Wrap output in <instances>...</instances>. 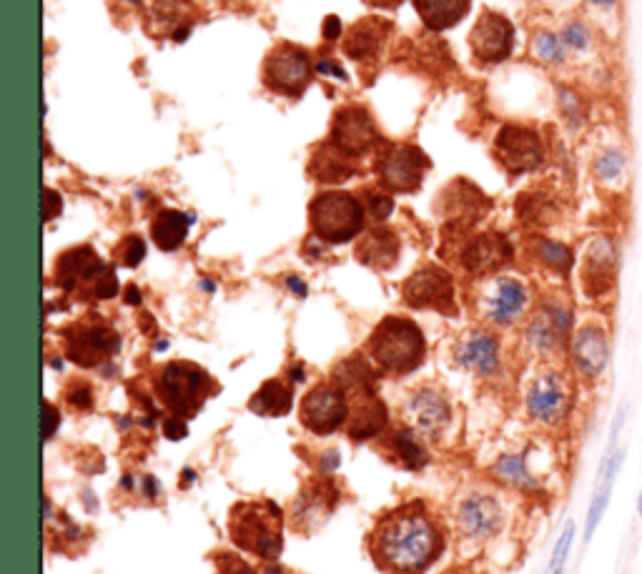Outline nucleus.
Instances as JSON below:
<instances>
[{"label": "nucleus", "mask_w": 642, "mask_h": 574, "mask_svg": "<svg viewBox=\"0 0 642 574\" xmlns=\"http://www.w3.org/2000/svg\"><path fill=\"white\" fill-rule=\"evenodd\" d=\"M369 549L384 572L422 574L442 554L444 537L422 504H407L379 519Z\"/></svg>", "instance_id": "f257e3e1"}, {"label": "nucleus", "mask_w": 642, "mask_h": 574, "mask_svg": "<svg viewBox=\"0 0 642 574\" xmlns=\"http://www.w3.org/2000/svg\"><path fill=\"white\" fill-rule=\"evenodd\" d=\"M374 371L364 359H347L334 369V384L347 392V434L357 442L377 437L387 424V407L374 392Z\"/></svg>", "instance_id": "f03ea898"}, {"label": "nucleus", "mask_w": 642, "mask_h": 574, "mask_svg": "<svg viewBox=\"0 0 642 574\" xmlns=\"http://www.w3.org/2000/svg\"><path fill=\"white\" fill-rule=\"evenodd\" d=\"M229 532L236 547L274 562L284 547V512L269 499L241 502L231 509Z\"/></svg>", "instance_id": "7ed1b4c3"}, {"label": "nucleus", "mask_w": 642, "mask_h": 574, "mask_svg": "<svg viewBox=\"0 0 642 574\" xmlns=\"http://www.w3.org/2000/svg\"><path fill=\"white\" fill-rule=\"evenodd\" d=\"M369 354L387 374L402 376L417 369L427 354V341L422 329L412 319L389 316L374 329L369 339Z\"/></svg>", "instance_id": "20e7f679"}, {"label": "nucleus", "mask_w": 642, "mask_h": 574, "mask_svg": "<svg viewBox=\"0 0 642 574\" xmlns=\"http://www.w3.org/2000/svg\"><path fill=\"white\" fill-rule=\"evenodd\" d=\"M364 209L362 201L344 191H329L311 201L309 221L316 239L327 244H347L364 229Z\"/></svg>", "instance_id": "39448f33"}, {"label": "nucleus", "mask_w": 642, "mask_h": 574, "mask_svg": "<svg viewBox=\"0 0 642 574\" xmlns=\"http://www.w3.org/2000/svg\"><path fill=\"white\" fill-rule=\"evenodd\" d=\"M211 389H214L211 376L189 361H171L158 379V399L181 419L199 412Z\"/></svg>", "instance_id": "423d86ee"}, {"label": "nucleus", "mask_w": 642, "mask_h": 574, "mask_svg": "<svg viewBox=\"0 0 642 574\" xmlns=\"http://www.w3.org/2000/svg\"><path fill=\"white\" fill-rule=\"evenodd\" d=\"M58 284L66 291H81L96 299H111L118 294L116 274L103 264L91 246L66 251L56 264Z\"/></svg>", "instance_id": "0eeeda50"}, {"label": "nucleus", "mask_w": 642, "mask_h": 574, "mask_svg": "<svg viewBox=\"0 0 642 574\" xmlns=\"http://www.w3.org/2000/svg\"><path fill=\"white\" fill-rule=\"evenodd\" d=\"M429 158L422 148L409 143H389L377 158V176L382 186L394 194H414L424 181Z\"/></svg>", "instance_id": "6e6552de"}, {"label": "nucleus", "mask_w": 642, "mask_h": 574, "mask_svg": "<svg viewBox=\"0 0 642 574\" xmlns=\"http://www.w3.org/2000/svg\"><path fill=\"white\" fill-rule=\"evenodd\" d=\"M311 76H314V68H311L306 51L291 43L274 48L264 61V83L281 96H301L309 86Z\"/></svg>", "instance_id": "1a4fd4ad"}, {"label": "nucleus", "mask_w": 642, "mask_h": 574, "mask_svg": "<svg viewBox=\"0 0 642 574\" xmlns=\"http://www.w3.org/2000/svg\"><path fill=\"white\" fill-rule=\"evenodd\" d=\"M299 419L309 432L327 434L337 432L349 419V397L339 384H321L304 397L299 409Z\"/></svg>", "instance_id": "9d476101"}, {"label": "nucleus", "mask_w": 642, "mask_h": 574, "mask_svg": "<svg viewBox=\"0 0 642 574\" xmlns=\"http://www.w3.org/2000/svg\"><path fill=\"white\" fill-rule=\"evenodd\" d=\"M121 349L116 331L103 321L91 319L66 329V354L78 366H98Z\"/></svg>", "instance_id": "9b49d317"}, {"label": "nucleus", "mask_w": 642, "mask_h": 574, "mask_svg": "<svg viewBox=\"0 0 642 574\" xmlns=\"http://www.w3.org/2000/svg\"><path fill=\"white\" fill-rule=\"evenodd\" d=\"M402 296L412 309H434L442 311V314L457 311L452 276L439 266H422L419 271H414L404 281Z\"/></svg>", "instance_id": "f8f14e48"}, {"label": "nucleus", "mask_w": 642, "mask_h": 574, "mask_svg": "<svg viewBox=\"0 0 642 574\" xmlns=\"http://www.w3.org/2000/svg\"><path fill=\"white\" fill-rule=\"evenodd\" d=\"M495 156L505 171L520 176L540 168L545 151H542L540 136L532 128L505 126L495 138Z\"/></svg>", "instance_id": "ddd939ff"}, {"label": "nucleus", "mask_w": 642, "mask_h": 574, "mask_svg": "<svg viewBox=\"0 0 642 574\" xmlns=\"http://www.w3.org/2000/svg\"><path fill=\"white\" fill-rule=\"evenodd\" d=\"M525 404L527 414L535 422L547 424V427L560 424L567 417V412H570V387H567V379L562 374H557V371H545L527 389Z\"/></svg>", "instance_id": "4468645a"}, {"label": "nucleus", "mask_w": 642, "mask_h": 574, "mask_svg": "<svg viewBox=\"0 0 642 574\" xmlns=\"http://www.w3.org/2000/svg\"><path fill=\"white\" fill-rule=\"evenodd\" d=\"M329 141L342 148L347 156H364L379 143V131L374 126L372 116L364 108L349 106L337 111L332 121V136Z\"/></svg>", "instance_id": "2eb2a0df"}, {"label": "nucleus", "mask_w": 642, "mask_h": 574, "mask_svg": "<svg viewBox=\"0 0 642 574\" xmlns=\"http://www.w3.org/2000/svg\"><path fill=\"white\" fill-rule=\"evenodd\" d=\"M469 46L482 63H500L515 48V28L500 13H485L469 33Z\"/></svg>", "instance_id": "dca6fc26"}, {"label": "nucleus", "mask_w": 642, "mask_h": 574, "mask_svg": "<svg viewBox=\"0 0 642 574\" xmlns=\"http://www.w3.org/2000/svg\"><path fill=\"white\" fill-rule=\"evenodd\" d=\"M512 261V244L507 236L490 231V234L472 236L462 244L459 251V264L469 271V274L485 276L495 274L502 266Z\"/></svg>", "instance_id": "f3484780"}, {"label": "nucleus", "mask_w": 642, "mask_h": 574, "mask_svg": "<svg viewBox=\"0 0 642 574\" xmlns=\"http://www.w3.org/2000/svg\"><path fill=\"white\" fill-rule=\"evenodd\" d=\"M339 502V489L332 479H319L311 482L304 492L296 497L294 509H291V519L299 532H314L321 524L327 522L329 514L334 512Z\"/></svg>", "instance_id": "a211bd4d"}, {"label": "nucleus", "mask_w": 642, "mask_h": 574, "mask_svg": "<svg viewBox=\"0 0 642 574\" xmlns=\"http://www.w3.org/2000/svg\"><path fill=\"white\" fill-rule=\"evenodd\" d=\"M485 316L492 324L510 326L520 319V314L527 306V289L522 281L500 276L487 286L485 294Z\"/></svg>", "instance_id": "6ab92c4d"}, {"label": "nucleus", "mask_w": 642, "mask_h": 574, "mask_svg": "<svg viewBox=\"0 0 642 574\" xmlns=\"http://www.w3.org/2000/svg\"><path fill=\"white\" fill-rule=\"evenodd\" d=\"M570 354L572 361H575V369L582 376L597 379L607 369V361H610V339H607L605 329L595 324L582 326L575 334V339H572Z\"/></svg>", "instance_id": "aec40b11"}, {"label": "nucleus", "mask_w": 642, "mask_h": 574, "mask_svg": "<svg viewBox=\"0 0 642 574\" xmlns=\"http://www.w3.org/2000/svg\"><path fill=\"white\" fill-rule=\"evenodd\" d=\"M572 329V314L565 306H545L532 316L530 326H527V341L535 346L540 354H552L560 349L567 341Z\"/></svg>", "instance_id": "412c9836"}, {"label": "nucleus", "mask_w": 642, "mask_h": 574, "mask_svg": "<svg viewBox=\"0 0 642 574\" xmlns=\"http://www.w3.org/2000/svg\"><path fill=\"white\" fill-rule=\"evenodd\" d=\"M409 427L419 437H437L444 427L449 424V404L444 402V397H439L432 389H422L409 399L407 409H404Z\"/></svg>", "instance_id": "4be33fe9"}, {"label": "nucleus", "mask_w": 642, "mask_h": 574, "mask_svg": "<svg viewBox=\"0 0 642 574\" xmlns=\"http://www.w3.org/2000/svg\"><path fill=\"white\" fill-rule=\"evenodd\" d=\"M502 522H505V512H502L500 502L490 494H472L459 507V527L467 537H492V534L500 532Z\"/></svg>", "instance_id": "5701e85b"}, {"label": "nucleus", "mask_w": 642, "mask_h": 574, "mask_svg": "<svg viewBox=\"0 0 642 574\" xmlns=\"http://www.w3.org/2000/svg\"><path fill=\"white\" fill-rule=\"evenodd\" d=\"M444 211L449 216V226H462L469 229L472 224H477L482 216L490 209V199H487L477 186H472L469 181H457L444 191Z\"/></svg>", "instance_id": "b1692460"}, {"label": "nucleus", "mask_w": 642, "mask_h": 574, "mask_svg": "<svg viewBox=\"0 0 642 574\" xmlns=\"http://www.w3.org/2000/svg\"><path fill=\"white\" fill-rule=\"evenodd\" d=\"M454 359L464 369L490 376L500 369V346H497V339L492 334L474 329L459 339L457 349H454Z\"/></svg>", "instance_id": "393cba45"}, {"label": "nucleus", "mask_w": 642, "mask_h": 574, "mask_svg": "<svg viewBox=\"0 0 642 574\" xmlns=\"http://www.w3.org/2000/svg\"><path fill=\"white\" fill-rule=\"evenodd\" d=\"M389 31H392V23L384 21V18H364L349 28L347 38H344V53L354 61H372L382 53Z\"/></svg>", "instance_id": "a878e982"}, {"label": "nucleus", "mask_w": 642, "mask_h": 574, "mask_svg": "<svg viewBox=\"0 0 642 574\" xmlns=\"http://www.w3.org/2000/svg\"><path fill=\"white\" fill-rule=\"evenodd\" d=\"M582 284L590 296H602L612 289V284H615V246L610 239H597L590 244Z\"/></svg>", "instance_id": "bb28decb"}, {"label": "nucleus", "mask_w": 642, "mask_h": 574, "mask_svg": "<svg viewBox=\"0 0 642 574\" xmlns=\"http://www.w3.org/2000/svg\"><path fill=\"white\" fill-rule=\"evenodd\" d=\"M399 239L392 229L387 226H377V229L367 231L357 244V259L369 269L387 271L399 261Z\"/></svg>", "instance_id": "cd10ccee"}, {"label": "nucleus", "mask_w": 642, "mask_h": 574, "mask_svg": "<svg viewBox=\"0 0 642 574\" xmlns=\"http://www.w3.org/2000/svg\"><path fill=\"white\" fill-rule=\"evenodd\" d=\"M354 171H357V166L352 163V156H347V153L334 146L332 141L321 143V146L311 153L309 173L316 181L344 183L347 178L354 176Z\"/></svg>", "instance_id": "c85d7f7f"}, {"label": "nucleus", "mask_w": 642, "mask_h": 574, "mask_svg": "<svg viewBox=\"0 0 642 574\" xmlns=\"http://www.w3.org/2000/svg\"><path fill=\"white\" fill-rule=\"evenodd\" d=\"M472 0H414L419 18L429 31H447L469 13Z\"/></svg>", "instance_id": "c756f323"}, {"label": "nucleus", "mask_w": 642, "mask_h": 574, "mask_svg": "<svg viewBox=\"0 0 642 574\" xmlns=\"http://www.w3.org/2000/svg\"><path fill=\"white\" fill-rule=\"evenodd\" d=\"M189 226H191V216L181 214V211L164 209V211H158V216L153 219L151 236L161 251H176L186 241Z\"/></svg>", "instance_id": "7c9ffc66"}, {"label": "nucleus", "mask_w": 642, "mask_h": 574, "mask_svg": "<svg viewBox=\"0 0 642 574\" xmlns=\"http://www.w3.org/2000/svg\"><path fill=\"white\" fill-rule=\"evenodd\" d=\"M291 402H294V394H291V387L281 379H269L259 392L251 397L249 409L259 417H284L291 409Z\"/></svg>", "instance_id": "2f4dec72"}, {"label": "nucleus", "mask_w": 642, "mask_h": 574, "mask_svg": "<svg viewBox=\"0 0 642 574\" xmlns=\"http://www.w3.org/2000/svg\"><path fill=\"white\" fill-rule=\"evenodd\" d=\"M389 442H392L394 457H397V462L402 464V467L422 469L424 464H427V452H424V447L419 444L417 434H414L412 429H402V432L394 434Z\"/></svg>", "instance_id": "473e14b6"}, {"label": "nucleus", "mask_w": 642, "mask_h": 574, "mask_svg": "<svg viewBox=\"0 0 642 574\" xmlns=\"http://www.w3.org/2000/svg\"><path fill=\"white\" fill-rule=\"evenodd\" d=\"M492 472H495L497 477L505 479L507 484H512V487H517V489H527V492L537 489L535 477L530 474L525 457H520V454H507V457H502L500 462H495Z\"/></svg>", "instance_id": "72a5a7b5"}, {"label": "nucleus", "mask_w": 642, "mask_h": 574, "mask_svg": "<svg viewBox=\"0 0 642 574\" xmlns=\"http://www.w3.org/2000/svg\"><path fill=\"white\" fill-rule=\"evenodd\" d=\"M535 254L547 269L557 271V274H567L575 264V256H572L570 246L560 244V241L552 239H535Z\"/></svg>", "instance_id": "f704fd0d"}, {"label": "nucleus", "mask_w": 642, "mask_h": 574, "mask_svg": "<svg viewBox=\"0 0 642 574\" xmlns=\"http://www.w3.org/2000/svg\"><path fill=\"white\" fill-rule=\"evenodd\" d=\"M517 211H520V219L530 221V224H550L555 206L542 199V194H527L517 201Z\"/></svg>", "instance_id": "c9c22d12"}, {"label": "nucleus", "mask_w": 642, "mask_h": 574, "mask_svg": "<svg viewBox=\"0 0 642 574\" xmlns=\"http://www.w3.org/2000/svg\"><path fill=\"white\" fill-rule=\"evenodd\" d=\"M532 51H535V56L540 58V61L545 63H560L562 58H565V41H562V36H555V33L550 31H542L537 33L535 41H532Z\"/></svg>", "instance_id": "e433bc0d"}, {"label": "nucleus", "mask_w": 642, "mask_h": 574, "mask_svg": "<svg viewBox=\"0 0 642 574\" xmlns=\"http://www.w3.org/2000/svg\"><path fill=\"white\" fill-rule=\"evenodd\" d=\"M572 539H575V524L567 522L565 529H562L560 539H557L555 552H552L550 572H565V562H567V554H570L572 549Z\"/></svg>", "instance_id": "4c0bfd02"}, {"label": "nucleus", "mask_w": 642, "mask_h": 574, "mask_svg": "<svg viewBox=\"0 0 642 574\" xmlns=\"http://www.w3.org/2000/svg\"><path fill=\"white\" fill-rule=\"evenodd\" d=\"M364 209H367V214L372 216L374 221H384L392 214L394 201L392 196L384 194V191H367V194H364Z\"/></svg>", "instance_id": "58836bf2"}, {"label": "nucleus", "mask_w": 642, "mask_h": 574, "mask_svg": "<svg viewBox=\"0 0 642 574\" xmlns=\"http://www.w3.org/2000/svg\"><path fill=\"white\" fill-rule=\"evenodd\" d=\"M625 168V158H622L620 151H605L600 158L595 161V171L602 181H612L617 178Z\"/></svg>", "instance_id": "ea45409f"}, {"label": "nucleus", "mask_w": 642, "mask_h": 574, "mask_svg": "<svg viewBox=\"0 0 642 574\" xmlns=\"http://www.w3.org/2000/svg\"><path fill=\"white\" fill-rule=\"evenodd\" d=\"M143 256H146V244H143L141 236H128L118 246V261L123 266H138L143 261Z\"/></svg>", "instance_id": "a19ab883"}, {"label": "nucleus", "mask_w": 642, "mask_h": 574, "mask_svg": "<svg viewBox=\"0 0 642 574\" xmlns=\"http://www.w3.org/2000/svg\"><path fill=\"white\" fill-rule=\"evenodd\" d=\"M66 399L71 402V407H76V409H91L93 407L91 387H88V384H83V381H73L66 392Z\"/></svg>", "instance_id": "79ce46f5"}, {"label": "nucleus", "mask_w": 642, "mask_h": 574, "mask_svg": "<svg viewBox=\"0 0 642 574\" xmlns=\"http://www.w3.org/2000/svg\"><path fill=\"white\" fill-rule=\"evenodd\" d=\"M562 41H565V46L572 48V51H582V48H587V43H590V33H587V28L582 26V23H570V26L565 28V33H562Z\"/></svg>", "instance_id": "37998d69"}, {"label": "nucleus", "mask_w": 642, "mask_h": 574, "mask_svg": "<svg viewBox=\"0 0 642 574\" xmlns=\"http://www.w3.org/2000/svg\"><path fill=\"white\" fill-rule=\"evenodd\" d=\"M219 572L221 574H256L244 559L234 557V554H221L219 557Z\"/></svg>", "instance_id": "c03bdc74"}, {"label": "nucleus", "mask_w": 642, "mask_h": 574, "mask_svg": "<svg viewBox=\"0 0 642 574\" xmlns=\"http://www.w3.org/2000/svg\"><path fill=\"white\" fill-rule=\"evenodd\" d=\"M164 434L169 439H181V437H186V434H189V429H186L184 419L174 417V419H166V422H164Z\"/></svg>", "instance_id": "a18cd8bd"}, {"label": "nucleus", "mask_w": 642, "mask_h": 574, "mask_svg": "<svg viewBox=\"0 0 642 574\" xmlns=\"http://www.w3.org/2000/svg\"><path fill=\"white\" fill-rule=\"evenodd\" d=\"M63 204H61V196L56 194V191H46V221H53L58 214H61Z\"/></svg>", "instance_id": "49530a36"}, {"label": "nucleus", "mask_w": 642, "mask_h": 574, "mask_svg": "<svg viewBox=\"0 0 642 574\" xmlns=\"http://www.w3.org/2000/svg\"><path fill=\"white\" fill-rule=\"evenodd\" d=\"M58 422H61V414H58L56 409L51 407V404H46V439L53 437V432H56Z\"/></svg>", "instance_id": "de8ad7c7"}, {"label": "nucleus", "mask_w": 642, "mask_h": 574, "mask_svg": "<svg viewBox=\"0 0 642 574\" xmlns=\"http://www.w3.org/2000/svg\"><path fill=\"white\" fill-rule=\"evenodd\" d=\"M324 36H327V41H334V38L342 36V23H339V18H327V23H324Z\"/></svg>", "instance_id": "09e8293b"}, {"label": "nucleus", "mask_w": 642, "mask_h": 574, "mask_svg": "<svg viewBox=\"0 0 642 574\" xmlns=\"http://www.w3.org/2000/svg\"><path fill=\"white\" fill-rule=\"evenodd\" d=\"M321 469H337L339 467V462H342V457H339V452H327V454H321Z\"/></svg>", "instance_id": "8fccbe9b"}, {"label": "nucleus", "mask_w": 642, "mask_h": 574, "mask_svg": "<svg viewBox=\"0 0 642 574\" xmlns=\"http://www.w3.org/2000/svg\"><path fill=\"white\" fill-rule=\"evenodd\" d=\"M324 71H329V76H334V78H344L342 68L334 66L332 61H321V63H319V73H324Z\"/></svg>", "instance_id": "3c124183"}, {"label": "nucleus", "mask_w": 642, "mask_h": 574, "mask_svg": "<svg viewBox=\"0 0 642 574\" xmlns=\"http://www.w3.org/2000/svg\"><path fill=\"white\" fill-rule=\"evenodd\" d=\"M364 3L372 8H397L402 0H364Z\"/></svg>", "instance_id": "603ef678"}, {"label": "nucleus", "mask_w": 642, "mask_h": 574, "mask_svg": "<svg viewBox=\"0 0 642 574\" xmlns=\"http://www.w3.org/2000/svg\"><path fill=\"white\" fill-rule=\"evenodd\" d=\"M286 284H289V286H291V289H294V291H296V294H299V296H304V294H306V286H304V284H301V281H299V279H294V276H291V279H289V281H286Z\"/></svg>", "instance_id": "864d4df0"}, {"label": "nucleus", "mask_w": 642, "mask_h": 574, "mask_svg": "<svg viewBox=\"0 0 642 574\" xmlns=\"http://www.w3.org/2000/svg\"><path fill=\"white\" fill-rule=\"evenodd\" d=\"M126 299H128V304H138V301H141V296H138L136 286H131V289L126 291Z\"/></svg>", "instance_id": "5fc2aeb1"}, {"label": "nucleus", "mask_w": 642, "mask_h": 574, "mask_svg": "<svg viewBox=\"0 0 642 574\" xmlns=\"http://www.w3.org/2000/svg\"><path fill=\"white\" fill-rule=\"evenodd\" d=\"M264 574H284V569H281V567H279V564H274V562H271V564H266Z\"/></svg>", "instance_id": "6e6d98bb"}, {"label": "nucleus", "mask_w": 642, "mask_h": 574, "mask_svg": "<svg viewBox=\"0 0 642 574\" xmlns=\"http://www.w3.org/2000/svg\"><path fill=\"white\" fill-rule=\"evenodd\" d=\"M291 379H294V381H304V369H299V366H294V369H291Z\"/></svg>", "instance_id": "4d7b16f0"}, {"label": "nucleus", "mask_w": 642, "mask_h": 574, "mask_svg": "<svg viewBox=\"0 0 642 574\" xmlns=\"http://www.w3.org/2000/svg\"><path fill=\"white\" fill-rule=\"evenodd\" d=\"M590 3H595V6H612L615 0H590Z\"/></svg>", "instance_id": "13d9d810"}, {"label": "nucleus", "mask_w": 642, "mask_h": 574, "mask_svg": "<svg viewBox=\"0 0 642 574\" xmlns=\"http://www.w3.org/2000/svg\"><path fill=\"white\" fill-rule=\"evenodd\" d=\"M637 514L642 517V492H640V497H637Z\"/></svg>", "instance_id": "bf43d9fd"}, {"label": "nucleus", "mask_w": 642, "mask_h": 574, "mask_svg": "<svg viewBox=\"0 0 642 574\" xmlns=\"http://www.w3.org/2000/svg\"><path fill=\"white\" fill-rule=\"evenodd\" d=\"M547 574H565V572H547Z\"/></svg>", "instance_id": "052dcab7"}]
</instances>
